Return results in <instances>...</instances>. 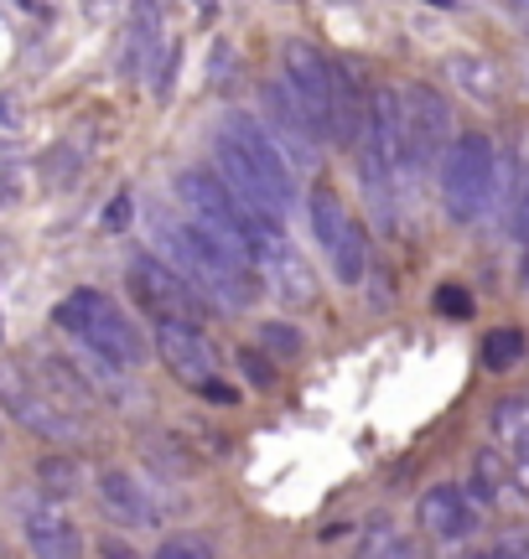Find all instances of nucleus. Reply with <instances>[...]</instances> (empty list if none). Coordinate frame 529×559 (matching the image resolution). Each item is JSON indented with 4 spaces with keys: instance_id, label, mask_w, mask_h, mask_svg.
<instances>
[{
    "instance_id": "1",
    "label": "nucleus",
    "mask_w": 529,
    "mask_h": 559,
    "mask_svg": "<svg viewBox=\"0 0 529 559\" xmlns=\"http://www.w3.org/2000/svg\"><path fill=\"white\" fill-rule=\"evenodd\" d=\"M156 239H162V249L172 254V264H177L213 306H228V311H234V306H249V300L260 296V285H255L260 270L249 260H239L234 249H224L219 239H208L203 228L156 213Z\"/></svg>"
},
{
    "instance_id": "2",
    "label": "nucleus",
    "mask_w": 529,
    "mask_h": 559,
    "mask_svg": "<svg viewBox=\"0 0 529 559\" xmlns=\"http://www.w3.org/2000/svg\"><path fill=\"white\" fill-rule=\"evenodd\" d=\"M58 326L73 332V337L89 347V358L109 362V368L136 373L145 362V342H141V332H136V321L125 317L104 290H73V296L58 306Z\"/></svg>"
},
{
    "instance_id": "3",
    "label": "nucleus",
    "mask_w": 529,
    "mask_h": 559,
    "mask_svg": "<svg viewBox=\"0 0 529 559\" xmlns=\"http://www.w3.org/2000/svg\"><path fill=\"white\" fill-rule=\"evenodd\" d=\"M177 202H183V213L192 228H203L208 239H219L224 249H234L239 260L255 264V228H249V213H245V202L224 187L219 171L187 166L183 177H177ZM255 270H260V264H255Z\"/></svg>"
},
{
    "instance_id": "4",
    "label": "nucleus",
    "mask_w": 529,
    "mask_h": 559,
    "mask_svg": "<svg viewBox=\"0 0 529 559\" xmlns=\"http://www.w3.org/2000/svg\"><path fill=\"white\" fill-rule=\"evenodd\" d=\"M498 187V145L483 130L457 135V145L442 160V192H447V218L451 223H472L483 207L493 202Z\"/></svg>"
},
{
    "instance_id": "5",
    "label": "nucleus",
    "mask_w": 529,
    "mask_h": 559,
    "mask_svg": "<svg viewBox=\"0 0 529 559\" xmlns=\"http://www.w3.org/2000/svg\"><path fill=\"white\" fill-rule=\"evenodd\" d=\"M306 207H311V228H317V243H322L332 280H343V285H364V275H368V239H364V228H358V218L343 207V198H338L332 187H317Z\"/></svg>"
},
{
    "instance_id": "6",
    "label": "nucleus",
    "mask_w": 529,
    "mask_h": 559,
    "mask_svg": "<svg viewBox=\"0 0 529 559\" xmlns=\"http://www.w3.org/2000/svg\"><path fill=\"white\" fill-rule=\"evenodd\" d=\"M219 140L234 145V156L245 160L249 171L270 187V198H275V207H281V218H291V207H296V166H291L285 151L270 140V130H264L255 115H224Z\"/></svg>"
},
{
    "instance_id": "7",
    "label": "nucleus",
    "mask_w": 529,
    "mask_h": 559,
    "mask_svg": "<svg viewBox=\"0 0 529 559\" xmlns=\"http://www.w3.org/2000/svg\"><path fill=\"white\" fill-rule=\"evenodd\" d=\"M130 290L156 321H192L203 306H213L177 264H162L156 254H136L130 260Z\"/></svg>"
},
{
    "instance_id": "8",
    "label": "nucleus",
    "mask_w": 529,
    "mask_h": 559,
    "mask_svg": "<svg viewBox=\"0 0 529 559\" xmlns=\"http://www.w3.org/2000/svg\"><path fill=\"white\" fill-rule=\"evenodd\" d=\"M260 115H264L260 124L270 130V140L285 151V160H291L296 171H311V166H317V145H322V135H317V124L306 120V109H302V99L291 94V83L285 79L264 83Z\"/></svg>"
},
{
    "instance_id": "9",
    "label": "nucleus",
    "mask_w": 529,
    "mask_h": 559,
    "mask_svg": "<svg viewBox=\"0 0 529 559\" xmlns=\"http://www.w3.org/2000/svg\"><path fill=\"white\" fill-rule=\"evenodd\" d=\"M0 404H5V409H11V419H16V425H26L32 436L58 440V445L79 440V419L68 415V409H62L52 394L32 389L16 362H0Z\"/></svg>"
},
{
    "instance_id": "10",
    "label": "nucleus",
    "mask_w": 529,
    "mask_h": 559,
    "mask_svg": "<svg viewBox=\"0 0 529 559\" xmlns=\"http://www.w3.org/2000/svg\"><path fill=\"white\" fill-rule=\"evenodd\" d=\"M368 140L385 160V171L395 181H410L421 166H415V145H410V109L400 88H379L374 104H368Z\"/></svg>"
},
{
    "instance_id": "11",
    "label": "nucleus",
    "mask_w": 529,
    "mask_h": 559,
    "mask_svg": "<svg viewBox=\"0 0 529 559\" xmlns=\"http://www.w3.org/2000/svg\"><path fill=\"white\" fill-rule=\"evenodd\" d=\"M285 83L302 99L306 120L317 124V135H332V62L311 47V41H285Z\"/></svg>"
},
{
    "instance_id": "12",
    "label": "nucleus",
    "mask_w": 529,
    "mask_h": 559,
    "mask_svg": "<svg viewBox=\"0 0 529 559\" xmlns=\"http://www.w3.org/2000/svg\"><path fill=\"white\" fill-rule=\"evenodd\" d=\"M410 109V145H415V166L426 171L436 160H447V151L457 145L451 140V104L431 88V83H410L405 94Z\"/></svg>"
},
{
    "instance_id": "13",
    "label": "nucleus",
    "mask_w": 529,
    "mask_h": 559,
    "mask_svg": "<svg viewBox=\"0 0 529 559\" xmlns=\"http://www.w3.org/2000/svg\"><path fill=\"white\" fill-rule=\"evenodd\" d=\"M156 347H162L172 379H183L187 389H203L208 379H219V353L192 321H156Z\"/></svg>"
},
{
    "instance_id": "14",
    "label": "nucleus",
    "mask_w": 529,
    "mask_h": 559,
    "mask_svg": "<svg viewBox=\"0 0 529 559\" xmlns=\"http://www.w3.org/2000/svg\"><path fill=\"white\" fill-rule=\"evenodd\" d=\"M421 528H426L436 544H462V539H472L478 513H472L468 492H462L457 481H436V487H426V498H421Z\"/></svg>"
},
{
    "instance_id": "15",
    "label": "nucleus",
    "mask_w": 529,
    "mask_h": 559,
    "mask_svg": "<svg viewBox=\"0 0 529 559\" xmlns=\"http://www.w3.org/2000/svg\"><path fill=\"white\" fill-rule=\"evenodd\" d=\"M364 130H368V104H364V88L353 79L348 62H332V140L343 151H358L364 145Z\"/></svg>"
},
{
    "instance_id": "16",
    "label": "nucleus",
    "mask_w": 529,
    "mask_h": 559,
    "mask_svg": "<svg viewBox=\"0 0 529 559\" xmlns=\"http://www.w3.org/2000/svg\"><path fill=\"white\" fill-rule=\"evenodd\" d=\"M26 544L37 559H83V534L73 519H62L58 508H32L26 513Z\"/></svg>"
},
{
    "instance_id": "17",
    "label": "nucleus",
    "mask_w": 529,
    "mask_h": 559,
    "mask_svg": "<svg viewBox=\"0 0 529 559\" xmlns=\"http://www.w3.org/2000/svg\"><path fill=\"white\" fill-rule=\"evenodd\" d=\"M99 498L115 519L136 523V528H151V523H156V502H151V492H145L130 472H120V466H104L99 472Z\"/></svg>"
},
{
    "instance_id": "18",
    "label": "nucleus",
    "mask_w": 529,
    "mask_h": 559,
    "mask_svg": "<svg viewBox=\"0 0 529 559\" xmlns=\"http://www.w3.org/2000/svg\"><path fill=\"white\" fill-rule=\"evenodd\" d=\"M260 275L275 280V296H281L285 306H306V300H317V280H311V264L296 254V243H285L281 254H270V260L260 264Z\"/></svg>"
},
{
    "instance_id": "19",
    "label": "nucleus",
    "mask_w": 529,
    "mask_h": 559,
    "mask_svg": "<svg viewBox=\"0 0 529 559\" xmlns=\"http://www.w3.org/2000/svg\"><path fill=\"white\" fill-rule=\"evenodd\" d=\"M42 383H47V394H52L62 409H94V404H99L94 379H83L68 358H42Z\"/></svg>"
},
{
    "instance_id": "20",
    "label": "nucleus",
    "mask_w": 529,
    "mask_h": 559,
    "mask_svg": "<svg viewBox=\"0 0 529 559\" xmlns=\"http://www.w3.org/2000/svg\"><path fill=\"white\" fill-rule=\"evenodd\" d=\"M493 430H498V440L509 445V456L529 466V400L498 404V409H493Z\"/></svg>"
},
{
    "instance_id": "21",
    "label": "nucleus",
    "mask_w": 529,
    "mask_h": 559,
    "mask_svg": "<svg viewBox=\"0 0 529 559\" xmlns=\"http://www.w3.org/2000/svg\"><path fill=\"white\" fill-rule=\"evenodd\" d=\"M447 73H451L457 88H468L472 99H493V94H498V73H493V62L472 58V52H451Z\"/></svg>"
},
{
    "instance_id": "22",
    "label": "nucleus",
    "mask_w": 529,
    "mask_h": 559,
    "mask_svg": "<svg viewBox=\"0 0 529 559\" xmlns=\"http://www.w3.org/2000/svg\"><path fill=\"white\" fill-rule=\"evenodd\" d=\"M37 487L47 492L52 502H62V498H73L83 487V466L73 456H42L37 461Z\"/></svg>"
},
{
    "instance_id": "23",
    "label": "nucleus",
    "mask_w": 529,
    "mask_h": 559,
    "mask_svg": "<svg viewBox=\"0 0 529 559\" xmlns=\"http://www.w3.org/2000/svg\"><path fill=\"white\" fill-rule=\"evenodd\" d=\"M514 362H525V332H519V326H498V332L483 342V368L509 373Z\"/></svg>"
},
{
    "instance_id": "24",
    "label": "nucleus",
    "mask_w": 529,
    "mask_h": 559,
    "mask_svg": "<svg viewBox=\"0 0 529 559\" xmlns=\"http://www.w3.org/2000/svg\"><path fill=\"white\" fill-rule=\"evenodd\" d=\"M472 477H478V492L489 502L504 498V487H509V466H504V456L498 451H478V461H472Z\"/></svg>"
},
{
    "instance_id": "25",
    "label": "nucleus",
    "mask_w": 529,
    "mask_h": 559,
    "mask_svg": "<svg viewBox=\"0 0 529 559\" xmlns=\"http://www.w3.org/2000/svg\"><path fill=\"white\" fill-rule=\"evenodd\" d=\"M260 347L264 353H275V358H296L306 342H302V332L291 326V321H260Z\"/></svg>"
},
{
    "instance_id": "26",
    "label": "nucleus",
    "mask_w": 529,
    "mask_h": 559,
    "mask_svg": "<svg viewBox=\"0 0 529 559\" xmlns=\"http://www.w3.org/2000/svg\"><path fill=\"white\" fill-rule=\"evenodd\" d=\"M151 559H213V549H208V539H198V534H177V539H166Z\"/></svg>"
},
{
    "instance_id": "27",
    "label": "nucleus",
    "mask_w": 529,
    "mask_h": 559,
    "mask_svg": "<svg viewBox=\"0 0 529 559\" xmlns=\"http://www.w3.org/2000/svg\"><path fill=\"white\" fill-rule=\"evenodd\" d=\"M509 234L519 243H529V160H525V177H519V192H514V207H509Z\"/></svg>"
},
{
    "instance_id": "28",
    "label": "nucleus",
    "mask_w": 529,
    "mask_h": 559,
    "mask_svg": "<svg viewBox=\"0 0 529 559\" xmlns=\"http://www.w3.org/2000/svg\"><path fill=\"white\" fill-rule=\"evenodd\" d=\"M436 311H447V317H472V296L462 285H442V290H436Z\"/></svg>"
},
{
    "instance_id": "29",
    "label": "nucleus",
    "mask_w": 529,
    "mask_h": 559,
    "mask_svg": "<svg viewBox=\"0 0 529 559\" xmlns=\"http://www.w3.org/2000/svg\"><path fill=\"white\" fill-rule=\"evenodd\" d=\"M198 394H203L208 404H224V409H228V404H239V389H228V383H219V379H208Z\"/></svg>"
},
{
    "instance_id": "30",
    "label": "nucleus",
    "mask_w": 529,
    "mask_h": 559,
    "mask_svg": "<svg viewBox=\"0 0 529 559\" xmlns=\"http://www.w3.org/2000/svg\"><path fill=\"white\" fill-rule=\"evenodd\" d=\"M99 555H104V559H141L125 539H104V544H99Z\"/></svg>"
},
{
    "instance_id": "31",
    "label": "nucleus",
    "mask_w": 529,
    "mask_h": 559,
    "mask_svg": "<svg viewBox=\"0 0 529 559\" xmlns=\"http://www.w3.org/2000/svg\"><path fill=\"white\" fill-rule=\"evenodd\" d=\"M104 223H109V228H125V223H130V198L109 202V213H104Z\"/></svg>"
},
{
    "instance_id": "32",
    "label": "nucleus",
    "mask_w": 529,
    "mask_h": 559,
    "mask_svg": "<svg viewBox=\"0 0 529 559\" xmlns=\"http://www.w3.org/2000/svg\"><path fill=\"white\" fill-rule=\"evenodd\" d=\"M245 362H249V373H255V383H270V379H275V373L264 368V358H260V353H245Z\"/></svg>"
},
{
    "instance_id": "33",
    "label": "nucleus",
    "mask_w": 529,
    "mask_h": 559,
    "mask_svg": "<svg viewBox=\"0 0 529 559\" xmlns=\"http://www.w3.org/2000/svg\"><path fill=\"white\" fill-rule=\"evenodd\" d=\"M483 559H525V549H519V544H498V549L483 555Z\"/></svg>"
},
{
    "instance_id": "34",
    "label": "nucleus",
    "mask_w": 529,
    "mask_h": 559,
    "mask_svg": "<svg viewBox=\"0 0 529 559\" xmlns=\"http://www.w3.org/2000/svg\"><path fill=\"white\" fill-rule=\"evenodd\" d=\"M519 285L529 290V243H525V260H519Z\"/></svg>"
},
{
    "instance_id": "35",
    "label": "nucleus",
    "mask_w": 529,
    "mask_h": 559,
    "mask_svg": "<svg viewBox=\"0 0 529 559\" xmlns=\"http://www.w3.org/2000/svg\"><path fill=\"white\" fill-rule=\"evenodd\" d=\"M431 5H457V0H431Z\"/></svg>"
},
{
    "instance_id": "36",
    "label": "nucleus",
    "mask_w": 529,
    "mask_h": 559,
    "mask_svg": "<svg viewBox=\"0 0 529 559\" xmlns=\"http://www.w3.org/2000/svg\"><path fill=\"white\" fill-rule=\"evenodd\" d=\"M198 5H203V11H213V0H198Z\"/></svg>"
},
{
    "instance_id": "37",
    "label": "nucleus",
    "mask_w": 529,
    "mask_h": 559,
    "mask_svg": "<svg viewBox=\"0 0 529 559\" xmlns=\"http://www.w3.org/2000/svg\"><path fill=\"white\" fill-rule=\"evenodd\" d=\"M519 5H525V11H529V0H519Z\"/></svg>"
}]
</instances>
